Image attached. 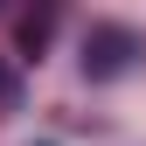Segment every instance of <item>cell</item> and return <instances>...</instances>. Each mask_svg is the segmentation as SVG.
Listing matches in <instances>:
<instances>
[{
    "instance_id": "obj_1",
    "label": "cell",
    "mask_w": 146,
    "mask_h": 146,
    "mask_svg": "<svg viewBox=\"0 0 146 146\" xmlns=\"http://www.w3.org/2000/svg\"><path fill=\"white\" fill-rule=\"evenodd\" d=\"M132 56H139L132 28H90V42H84V70L90 77H118V70H132Z\"/></svg>"
},
{
    "instance_id": "obj_2",
    "label": "cell",
    "mask_w": 146,
    "mask_h": 146,
    "mask_svg": "<svg viewBox=\"0 0 146 146\" xmlns=\"http://www.w3.org/2000/svg\"><path fill=\"white\" fill-rule=\"evenodd\" d=\"M14 111H21V77L0 63V118H14Z\"/></svg>"
},
{
    "instance_id": "obj_3",
    "label": "cell",
    "mask_w": 146,
    "mask_h": 146,
    "mask_svg": "<svg viewBox=\"0 0 146 146\" xmlns=\"http://www.w3.org/2000/svg\"><path fill=\"white\" fill-rule=\"evenodd\" d=\"M49 28H56L49 14H28V21H21V49H28V56H35V49L49 42Z\"/></svg>"
}]
</instances>
